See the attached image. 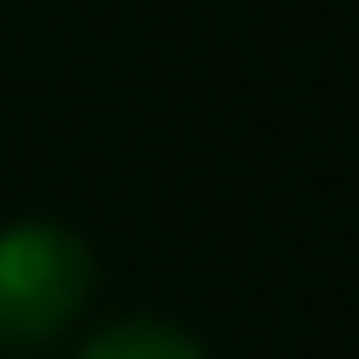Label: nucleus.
Instances as JSON below:
<instances>
[{
	"instance_id": "obj_2",
	"label": "nucleus",
	"mask_w": 359,
	"mask_h": 359,
	"mask_svg": "<svg viewBox=\"0 0 359 359\" xmlns=\"http://www.w3.org/2000/svg\"><path fill=\"white\" fill-rule=\"evenodd\" d=\"M81 359H213V352L169 316H118L103 330H88Z\"/></svg>"
},
{
	"instance_id": "obj_1",
	"label": "nucleus",
	"mask_w": 359,
	"mask_h": 359,
	"mask_svg": "<svg viewBox=\"0 0 359 359\" xmlns=\"http://www.w3.org/2000/svg\"><path fill=\"white\" fill-rule=\"evenodd\" d=\"M95 293V257L59 220L0 227V345H52Z\"/></svg>"
}]
</instances>
